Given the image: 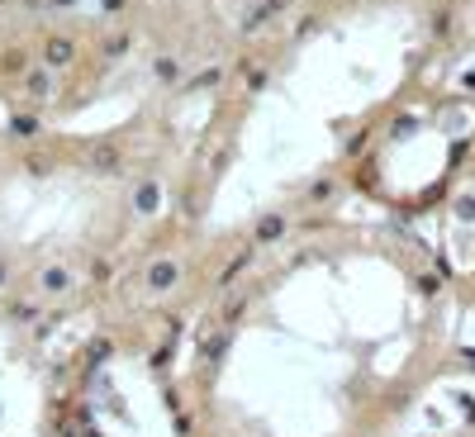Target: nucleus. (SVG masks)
<instances>
[{"mask_svg": "<svg viewBox=\"0 0 475 437\" xmlns=\"http://www.w3.org/2000/svg\"><path fill=\"white\" fill-rule=\"evenodd\" d=\"M67 57H72V43H62V38L48 43V62H67Z\"/></svg>", "mask_w": 475, "mask_h": 437, "instance_id": "nucleus-1", "label": "nucleus"}]
</instances>
